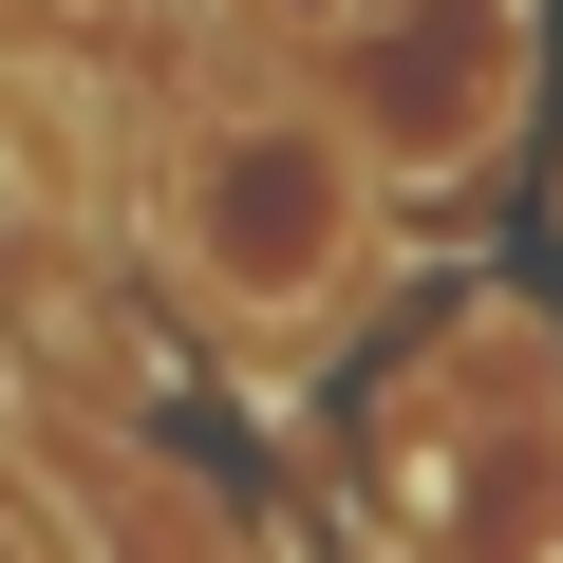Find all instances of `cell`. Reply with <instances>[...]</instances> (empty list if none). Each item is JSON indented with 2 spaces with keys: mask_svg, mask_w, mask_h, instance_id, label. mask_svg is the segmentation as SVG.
<instances>
[{
  "mask_svg": "<svg viewBox=\"0 0 563 563\" xmlns=\"http://www.w3.org/2000/svg\"><path fill=\"white\" fill-rule=\"evenodd\" d=\"M169 225L207 263V301L301 320V301H339V263H357V132L339 113H225V132H188Z\"/></svg>",
  "mask_w": 563,
  "mask_h": 563,
  "instance_id": "obj_1",
  "label": "cell"
},
{
  "mask_svg": "<svg viewBox=\"0 0 563 563\" xmlns=\"http://www.w3.org/2000/svg\"><path fill=\"white\" fill-rule=\"evenodd\" d=\"M282 20L320 38V76H339V113L376 132V151H432L451 113H470V76H488V0H282Z\"/></svg>",
  "mask_w": 563,
  "mask_h": 563,
  "instance_id": "obj_2",
  "label": "cell"
}]
</instances>
